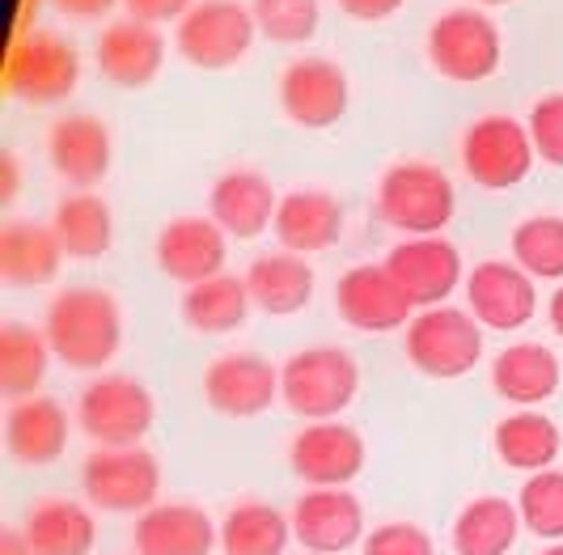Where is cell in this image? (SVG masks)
I'll use <instances>...</instances> for the list:
<instances>
[{"label": "cell", "instance_id": "277c9868", "mask_svg": "<svg viewBox=\"0 0 563 555\" xmlns=\"http://www.w3.org/2000/svg\"><path fill=\"white\" fill-rule=\"evenodd\" d=\"M81 488L102 513H148L162 492V467L144 445H98L85 458Z\"/></svg>", "mask_w": 563, "mask_h": 555}, {"label": "cell", "instance_id": "ac0fdd59", "mask_svg": "<svg viewBox=\"0 0 563 555\" xmlns=\"http://www.w3.org/2000/svg\"><path fill=\"white\" fill-rule=\"evenodd\" d=\"M280 107L301 128H331L347 115V77L331 59H292L280 77Z\"/></svg>", "mask_w": 563, "mask_h": 555}, {"label": "cell", "instance_id": "f6af8a7d", "mask_svg": "<svg viewBox=\"0 0 563 555\" xmlns=\"http://www.w3.org/2000/svg\"><path fill=\"white\" fill-rule=\"evenodd\" d=\"M0 166H4V199H13V192H18V166H13L9 153L0 157Z\"/></svg>", "mask_w": 563, "mask_h": 555}, {"label": "cell", "instance_id": "603a6c76", "mask_svg": "<svg viewBox=\"0 0 563 555\" xmlns=\"http://www.w3.org/2000/svg\"><path fill=\"white\" fill-rule=\"evenodd\" d=\"M276 242L292 254H318V250H331L343 233V204L331 192H301L280 195V208H276Z\"/></svg>", "mask_w": 563, "mask_h": 555}, {"label": "cell", "instance_id": "b9f144b4", "mask_svg": "<svg viewBox=\"0 0 563 555\" xmlns=\"http://www.w3.org/2000/svg\"><path fill=\"white\" fill-rule=\"evenodd\" d=\"M59 13H68V18H81V22H93V18H102V13H111L114 4H123V0H52Z\"/></svg>", "mask_w": 563, "mask_h": 555}, {"label": "cell", "instance_id": "7dc6e473", "mask_svg": "<svg viewBox=\"0 0 563 555\" xmlns=\"http://www.w3.org/2000/svg\"><path fill=\"white\" fill-rule=\"evenodd\" d=\"M475 4H508V0H475Z\"/></svg>", "mask_w": 563, "mask_h": 555}, {"label": "cell", "instance_id": "ffe728a7", "mask_svg": "<svg viewBox=\"0 0 563 555\" xmlns=\"http://www.w3.org/2000/svg\"><path fill=\"white\" fill-rule=\"evenodd\" d=\"M136 555H212L221 547V526L199 504H153L136 518Z\"/></svg>", "mask_w": 563, "mask_h": 555}, {"label": "cell", "instance_id": "5bb4252c", "mask_svg": "<svg viewBox=\"0 0 563 555\" xmlns=\"http://www.w3.org/2000/svg\"><path fill=\"white\" fill-rule=\"evenodd\" d=\"M280 394V369L254 352H225L203 373V399L212 412L229 420L263 416Z\"/></svg>", "mask_w": 563, "mask_h": 555}, {"label": "cell", "instance_id": "f546056e", "mask_svg": "<svg viewBox=\"0 0 563 555\" xmlns=\"http://www.w3.org/2000/svg\"><path fill=\"white\" fill-rule=\"evenodd\" d=\"M521 513L517 500L508 497H475L462 504V513L453 518V552L457 555H508L517 547L521 534Z\"/></svg>", "mask_w": 563, "mask_h": 555}, {"label": "cell", "instance_id": "d4e9b609", "mask_svg": "<svg viewBox=\"0 0 563 555\" xmlns=\"http://www.w3.org/2000/svg\"><path fill=\"white\" fill-rule=\"evenodd\" d=\"M64 247L56 229L38 221H9L0 229V280L13 289H38L59 276Z\"/></svg>", "mask_w": 563, "mask_h": 555}, {"label": "cell", "instance_id": "44dd1931", "mask_svg": "<svg viewBox=\"0 0 563 555\" xmlns=\"http://www.w3.org/2000/svg\"><path fill=\"white\" fill-rule=\"evenodd\" d=\"M47 153H52V166L68 187L93 192L111 170V132L93 115H64L52 128Z\"/></svg>", "mask_w": 563, "mask_h": 555}, {"label": "cell", "instance_id": "e0dca14e", "mask_svg": "<svg viewBox=\"0 0 563 555\" xmlns=\"http://www.w3.org/2000/svg\"><path fill=\"white\" fill-rule=\"evenodd\" d=\"M229 233L212 217H178L157 233V268L178 284H203L225 272Z\"/></svg>", "mask_w": 563, "mask_h": 555}, {"label": "cell", "instance_id": "7bdbcfd3", "mask_svg": "<svg viewBox=\"0 0 563 555\" xmlns=\"http://www.w3.org/2000/svg\"><path fill=\"white\" fill-rule=\"evenodd\" d=\"M0 555H34L22 530H0Z\"/></svg>", "mask_w": 563, "mask_h": 555}, {"label": "cell", "instance_id": "ab89813d", "mask_svg": "<svg viewBox=\"0 0 563 555\" xmlns=\"http://www.w3.org/2000/svg\"><path fill=\"white\" fill-rule=\"evenodd\" d=\"M123 4H128V18H141L148 26H157V22H183L199 0H123Z\"/></svg>", "mask_w": 563, "mask_h": 555}, {"label": "cell", "instance_id": "5b68a950", "mask_svg": "<svg viewBox=\"0 0 563 555\" xmlns=\"http://www.w3.org/2000/svg\"><path fill=\"white\" fill-rule=\"evenodd\" d=\"M407 361L423 378H462L483 357V323L471 309L432 306L407 323Z\"/></svg>", "mask_w": 563, "mask_h": 555}, {"label": "cell", "instance_id": "8fae6325", "mask_svg": "<svg viewBox=\"0 0 563 555\" xmlns=\"http://www.w3.org/2000/svg\"><path fill=\"white\" fill-rule=\"evenodd\" d=\"M288 463L306 488H347L365 471V442L343 420H313L292 437Z\"/></svg>", "mask_w": 563, "mask_h": 555}, {"label": "cell", "instance_id": "d590c367", "mask_svg": "<svg viewBox=\"0 0 563 555\" xmlns=\"http://www.w3.org/2000/svg\"><path fill=\"white\" fill-rule=\"evenodd\" d=\"M521 526L542 543H563V471H538L517 492Z\"/></svg>", "mask_w": 563, "mask_h": 555}, {"label": "cell", "instance_id": "4dcf8cb0", "mask_svg": "<svg viewBox=\"0 0 563 555\" xmlns=\"http://www.w3.org/2000/svg\"><path fill=\"white\" fill-rule=\"evenodd\" d=\"M251 289H246V276H221L203 280V284H191L183 293V323L199 335H225L238 331L246 318H251Z\"/></svg>", "mask_w": 563, "mask_h": 555}, {"label": "cell", "instance_id": "e575fe53", "mask_svg": "<svg viewBox=\"0 0 563 555\" xmlns=\"http://www.w3.org/2000/svg\"><path fill=\"white\" fill-rule=\"evenodd\" d=\"M512 263L534 280H563V217H530L517 225Z\"/></svg>", "mask_w": 563, "mask_h": 555}, {"label": "cell", "instance_id": "3957f363", "mask_svg": "<svg viewBox=\"0 0 563 555\" xmlns=\"http://www.w3.org/2000/svg\"><path fill=\"white\" fill-rule=\"evenodd\" d=\"M457 195L445 170L428 162H398L377 183V217L407 233V238H432L453 221Z\"/></svg>", "mask_w": 563, "mask_h": 555}, {"label": "cell", "instance_id": "836d02e7", "mask_svg": "<svg viewBox=\"0 0 563 555\" xmlns=\"http://www.w3.org/2000/svg\"><path fill=\"white\" fill-rule=\"evenodd\" d=\"M52 357L56 352L47 344V331H34L26 323H4L0 327V390L13 403L38 394Z\"/></svg>", "mask_w": 563, "mask_h": 555}, {"label": "cell", "instance_id": "ee69618b", "mask_svg": "<svg viewBox=\"0 0 563 555\" xmlns=\"http://www.w3.org/2000/svg\"><path fill=\"white\" fill-rule=\"evenodd\" d=\"M547 318H551V327H555V335L563 339V284L555 289V297L547 302Z\"/></svg>", "mask_w": 563, "mask_h": 555}, {"label": "cell", "instance_id": "9a60e30c", "mask_svg": "<svg viewBox=\"0 0 563 555\" xmlns=\"http://www.w3.org/2000/svg\"><path fill=\"white\" fill-rule=\"evenodd\" d=\"M335 309L347 327L377 335V331H398V327H407L411 314H416V302L398 289V280L386 272V263H382V268L361 263V268H352V272L339 276Z\"/></svg>", "mask_w": 563, "mask_h": 555}, {"label": "cell", "instance_id": "4316f807", "mask_svg": "<svg viewBox=\"0 0 563 555\" xmlns=\"http://www.w3.org/2000/svg\"><path fill=\"white\" fill-rule=\"evenodd\" d=\"M492 390L512 407H538L560 390V357L542 344H508L492 361Z\"/></svg>", "mask_w": 563, "mask_h": 555}, {"label": "cell", "instance_id": "d6986e66", "mask_svg": "<svg viewBox=\"0 0 563 555\" xmlns=\"http://www.w3.org/2000/svg\"><path fill=\"white\" fill-rule=\"evenodd\" d=\"M276 208L280 195L272 192V183L258 170H229L208 195V217L238 242H251L267 225H276Z\"/></svg>", "mask_w": 563, "mask_h": 555}, {"label": "cell", "instance_id": "f35d334b", "mask_svg": "<svg viewBox=\"0 0 563 555\" xmlns=\"http://www.w3.org/2000/svg\"><path fill=\"white\" fill-rule=\"evenodd\" d=\"M530 137H534L538 157L547 166L563 170V94L538 98L534 111H530Z\"/></svg>", "mask_w": 563, "mask_h": 555}, {"label": "cell", "instance_id": "74e56055", "mask_svg": "<svg viewBox=\"0 0 563 555\" xmlns=\"http://www.w3.org/2000/svg\"><path fill=\"white\" fill-rule=\"evenodd\" d=\"M361 555H437V543L416 522H386V526L368 530Z\"/></svg>", "mask_w": 563, "mask_h": 555}, {"label": "cell", "instance_id": "60d3db41", "mask_svg": "<svg viewBox=\"0 0 563 555\" xmlns=\"http://www.w3.org/2000/svg\"><path fill=\"white\" fill-rule=\"evenodd\" d=\"M407 0H339V9L356 22H386L390 13H398Z\"/></svg>", "mask_w": 563, "mask_h": 555}, {"label": "cell", "instance_id": "7402d4cb", "mask_svg": "<svg viewBox=\"0 0 563 555\" xmlns=\"http://www.w3.org/2000/svg\"><path fill=\"white\" fill-rule=\"evenodd\" d=\"M162 64H166V39L141 18H123L98 39V68L111 85L141 89L162 73Z\"/></svg>", "mask_w": 563, "mask_h": 555}, {"label": "cell", "instance_id": "d6a6232c", "mask_svg": "<svg viewBox=\"0 0 563 555\" xmlns=\"http://www.w3.org/2000/svg\"><path fill=\"white\" fill-rule=\"evenodd\" d=\"M292 543V518L276 504L242 500L221 522V552L225 555H284Z\"/></svg>", "mask_w": 563, "mask_h": 555}, {"label": "cell", "instance_id": "6da1fadb", "mask_svg": "<svg viewBox=\"0 0 563 555\" xmlns=\"http://www.w3.org/2000/svg\"><path fill=\"white\" fill-rule=\"evenodd\" d=\"M47 344L68 369H107L123 344V314L114 306L111 293L102 289H64L47 306Z\"/></svg>", "mask_w": 563, "mask_h": 555}, {"label": "cell", "instance_id": "cb8c5ba5", "mask_svg": "<svg viewBox=\"0 0 563 555\" xmlns=\"http://www.w3.org/2000/svg\"><path fill=\"white\" fill-rule=\"evenodd\" d=\"M4 445L26 467H52L68 449V416H64V407L47 394L18 399L9 407V416H4Z\"/></svg>", "mask_w": 563, "mask_h": 555}, {"label": "cell", "instance_id": "9c48e42d", "mask_svg": "<svg viewBox=\"0 0 563 555\" xmlns=\"http://www.w3.org/2000/svg\"><path fill=\"white\" fill-rule=\"evenodd\" d=\"M153 394L128 373H102L77 399V424L98 445H141L153 428Z\"/></svg>", "mask_w": 563, "mask_h": 555}, {"label": "cell", "instance_id": "bcb514c9", "mask_svg": "<svg viewBox=\"0 0 563 555\" xmlns=\"http://www.w3.org/2000/svg\"><path fill=\"white\" fill-rule=\"evenodd\" d=\"M542 555H563V543H551V547H547Z\"/></svg>", "mask_w": 563, "mask_h": 555}, {"label": "cell", "instance_id": "8992f818", "mask_svg": "<svg viewBox=\"0 0 563 555\" xmlns=\"http://www.w3.org/2000/svg\"><path fill=\"white\" fill-rule=\"evenodd\" d=\"M254 39H258V22L251 4L242 0H199L174 30L178 56L203 73L233 68L254 47Z\"/></svg>", "mask_w": 563, "mask_h": 555}, {"label": "cell", "instance_id": "1f68e13d", "mask_svg": "<svg viewBox=\"0 0 563 555\" xmlns=\"http://www.w3.org/2000/svg\"><path fill=\"white\" fill-rule=\"evenodd\" d=\"M52 229H56L59 247H64L68 259H102L111 250V238H114L111 204L93 192L64 195L56 204Z\"/></svg>", "mask_w": 563, "mask_h": 555}, {"label": "cell", "instance_id": "7a4b0ae2", "mask_svg": "<svg viewBox=\"0 0 563 555\" xmlns=\"http://www.w3.org/2000/svg\"><path fill=\"white\" fill-rule=\"evenodd\" d=\"M361 390V364L352 352L318 344L306 352H292L280 369V399L288 412L301 420H339L343 407H352Z\"/></svg>", "mask_w": 563, "mask_h": 555}, {"label": "cell", "instance_id": "484cf974", "mask_svg": "<svg viewBox=\"0 0 563 555\" xmlns=\"http://www.w3.org/2000/svg\"><path fill=\"white\" fill-rule=\"evenodd\" d=\"M313 268L306 254L292 250H276V254H258L246 272V289H251L254 309L272 314V318H288L301 314L313 302Z\"/></svg>", "mask_w": 563, "mask_h": 555}, {"label": "cell", "instance_id": "30bf717a", "mask_svg": "<svg viewBox=\"0 0 563 555\" xmlns=\"http://www.w3.org/2000/svg\"><path fill=\"white\" fill-rule=\"evenodd\" d=\"M81 85V56L52 30H30L9 56V89L34 107H56Z\"/></svg>", "mask_w": 563, "mask_h": 555}, {"label": "cell", "instance_id": "8d00e7d4", "mask_svg": "<svg viewBox=\"0 0 563 555\" xmlns=\"http://www.w3.org/2000/svg\"><path fill=\"white\" fill-rule=\"evenodd\" d=\"M258 34L272 43H310L322 22L318 0H251Z\"/></svg>", "mask_w": 563, "mask_h": 555}, {"label": "cell", "instance_id": "4fadbf2b", "mask_svg": "<svg viewBox=\"0 0 563 555\" xmlns=\"http://www.w3.org/2000/svg\"><path fill=\"white\" fill-rule=\"evenodd\" d=\"M466 309L487 331H521L538 314L534 276L508 259H487L466 276Z\"/></svg>", "mask_w": 563, "mask_h": 555}, {"label": "cell", "instance_id": "52a82bcc", "mask_svg": "<svg viewBox=\"0 0 563 555\" xmlns=\"http://www.w3.org/2000/svg\"><path fill=\"white\" fill-rule=\"evenodd\" d=\"M534 137L530 123H517L512 115H483L462 137V170L471 183L487 192H508L530 178L534 170Z\"/></svg>", "mask_w": 563, "mask_h": 555}, {"label": "cell", "instance_id": "7c38bea8", "mask_svg": "<svg viewBox=\"0 0 563 555\" xmlns=\"http://www.w3.org/2000/svg\"><path fill=\"white\" fill-rule=\"evenodd\" d=\"M292 538L310 555H343L365 543V509L347 488H310L292 504Z\"/></svg>", "mask_w": 563, "mask_h": 555}, {"label": "cell", "instance_id": "2e32d148", "mask_svg": "<svg viewBox=\"0 0 563 555\" xmlns=\"http://www.w3.org/2000/svg\"><path fill=\"white\" fill-rule=\"evenodd\" d=\"M386 272L398 280V289L416 302V306L432 309L445 306L453 289L462 284V254L445 238H407L386 254Z\"/></svg>", "mask_w": 563, "mask_h": 555}, {"label": "cell", "instance_id": "ba28073f", "mask_svg": "<svg viewBox=\"0 0 563 555\" xmlns=\"http://www.w3.org/2000/svg\"><path fill=\"white\" fill-rule=\"evenodd\" d=\"M500 30L483 9H450L428 26V59L445 81H487L500 68Z\"/></svg>", "mask_w": 563, "mask_h": 555}, {"label": "cell", "instance_id": "f1b7e54d", "mask_svg": "<svg viewBox=\"0 0 563 555\" xmlns=\"http://www.w3.org/2000/svg\"><path fill=\"white\" fill-rule=\"evenodd\" d=\"M492 445H496V458H500L505 467L538 475L555 467V458H560V449H563V437H560V424L551 416H542L534 407H521V412H512V416H505L496 424Z\"/></svg>", "mask_w": 563, "mask_h": 555}, {"label": "cell", "instance_id": "83f0119b", "mask_svg": "<svg viewBox=\"0 0 563 555\" xmlns=\"http://www.w3.org/2000/svg\"><path fill=\"white\" fill-rule=\"evenodd\" d=\"M22 534L34 555H89L98 543V522L77 500L52 497L30 509Z\"/></svg>", "mask_w": 563, "mask_h": 555}]
</instances>
